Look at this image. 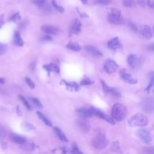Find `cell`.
Masks as SVG:
<instances>
[{
  "label": "cell",
  "mask_w": 154,
  "mask_h": 154,
  "mask_svg": "<svg viewBox=\"0 0 154 154\" xmlns=\"http://www.w3.org/2000/svg\"><path fill=\"white\" fill-rule=\"evenodd\" d=\"M111 150L114 151V152H117V150H120V147H119V144L117 141H114L111 144V147H110Z\"/></svg>",
  "instance_id": "cell-36"
},
{
  "label": "cell",
  "mask_w": 154,
  "mask_h": 154,
  "mask_svg": "<svg viewBox=\"0 0 154 154\" xmlns=\"http://www.w3.org/2000/svg\"><path fill=\"white\" fill-rule=\"evenodd\" d=\"M150 76V82L149 84V85H147V87L146 88L145 90H147V91L149 93L150 90V88L153 87V81H154V75L153 73L152 72L149 75Z\"/></svg>",
  "instance_id": "cell-30"
},
{
  "label": "cell",
  "mask_w": 154,
  "mask_h": 154,
  "mask_svg": "<svg viewBox=\"0 0 154 154\" xmlns=\"http://www.w3.org/2000/svg\"><path fill=\"white\" fill-rule=\"evenodd\" d=\"M91 144L96 149H103L108 146V141L106 138L104 134L100 131L99 133L92 139Z\"/></svg>",
  "instance_id": "cell-4"
},
{
  "label": "cell",
  "mask_w": 154,
  "mask_h": 154,
  "mask_svg": "<svg viewBox=\"0 0 154 154\" xmlns=\"http://www.w3.org/2000/svg\"><path fill=\"white\" fill-rule=\"evenodd\" d=\"M21 19V17L20 16V14L19 12H17L13 14L9 19V20L13 21V22H16L17 20H19Z\"/></svg>",
  "instance_id": "cell-34"
},
{
  "label": "cell",
  "mask_w": 154,
  "mask_h": 154,
  "mask_svg": "<svg viewBox=\"0 0 154 154\" xmlns=\"http://www.w3.org/2000/svg\"><path fill=\"white\" fill-rule=\"evenodd\" d=\"M29 99L32 102H34L35 103V105H36L38 107H39L40 108H42V107H43L42 106V104L41 103V102H40V100L38 99H37L35 97H29Z\"/></svg>",
  "instance_id": "cell-40"
},
{
  "label": "cell",
  "mask_w": 154,
  "mask_h": 154,
  "mask_svg": "<svg viewBox=\"0 0 154 154\" xmlns=\"http://www.w3.org/2000/svg\"><path fill=\"white\" fill-rule=\"evenodd\" d=\"M76 10L78 11V13H79V14L80 15L81 17H88L87 14H85V13H81V12L79 11V10L78 8H76Z\"/></svg>",
  "instance_id": "cell-46"
},
{
  "label": "cell",
  "mask_w": 154,
  "mask_h": 154,
  "mask_svg": "<svg viewBox=\"0 0 154 154\" xmlns=\"http://www.w3.org/2000/svg\"><path fill=\"white\" fill-rule=\"evenodd\" d=\"M1 28V25H0V28Z\"/></svg>",
  "instance_id": "cell-55"
},
{
  "label": "cell",
  "mask_w": 154,
  "mask_h": 154,
  "mask_svg": "<svg viewBox=\"0 0 154 154\" xmlns=\"http://www.w3.org/2000/svg\"><path fill=\"white\" fill-rule=\"evenodd\" d=\"M148 49L150 50V51H153L154 49V46H153V43H151L150 45H149L148 46Z\"/></svg>",
  "instance_id": "cell-50"
},
{
  "label": "cell",
  "mask_w": 154,
  "mask_h": 154,
  "mask_svg": "<svg viewBox=\"0 0 154 154\" xmlns=\"http://www.w3.org/2000/svg\"><path fill=\"white\" fill-rule=\"evenodd\" d=\"M118 68V64L114 60L111 59H107L105 61L103 69L107 73H112L115 72Z\"/></svg>",
  "instance_id": "cell-6"
},
{
  "label": "cell",
  "mask_w": 154,
  "mask_h": 154,
  "mask_svg": "<svg viewBox=\"0 0 154 154\" xmlns=\"http://www.w3.org/2000/svg\"><path fill=\"white\" fill-rule=\"evenodd\" d=\"M71 153H82V152L79 150V149L77 146V144L75 143H73L72 145Z\"/></svg>",
  "instance_id": "cell-35"
},
{
  "label": "cell",
  "mask_w": 154,
  "mask_h": 154,
  "mask_svg": "<svg viewBox=\"0 0 154 154\" xmlns=\"http://www.w3.org/2000/svg\"><path fill=\"white\" fill-rule=\"evenodd\" d=\"M120 76L122 79H123L125 82L130 84H135L137 82V79L132 76V75L130 73H128L125 69H122L120 71Z\"/></svg>",
  "instance_id": "cell-10"
},
{
  "label": "cell",
  "mask_w": 154,
  "mask_h": 154,
  "mask_svg": "<svg viewBox=\"0 0 154 154\" xmlns=\"http://www.w3.org/2000/svg\"><path fill=\"white\" fill-rule=\"evenodd\" d=\"M43 68L45 69L49 74L51 72H55L56 73L60 72L59 67L54 63H51L49 64H45L43 66Z\"/></svg>",
  "instance_id": "cell-19"
},
{
  "label": "cell",
  "mask_w": 154,
  "mask_h": 154,
  "mask_svg": "<svg viewBox=\"0 0 154 154\" xmlns=\"http://www.w3.org/2000/svg\"><path fill=\"white\" fill-rule=\"evenodd\" d=\"M31 1L34 4L38 7H42L43 4H45L46 0H31Z\"/></svg>",
  "instance_id": "cell-41"
},
{
  "label": "cell",
  "mask_w": 154,
  "mask_h": 154,
  "mask_svg": "<svg viewBox=\"0 0 154 154\" xmlns=\"http://www.w3.org/2000/svg\"><path fill=\"white\" fill-rule=\"evenodd\" d=\"M2 16H3V15H2V16H1V19H2ZM0 22H1V23H4V22H3V20H0Z\"/></svg>",
  "instance_id": "cell-54"
},
{
  "label": "cell",
  "mask_w": 154,
  "mask_h": 154,
  "mask_svg": "<svg viewBox=\"0 0 154 154\" xmlns=\"http://www.w3.org/2000/svg\"><path fill=\"white\" fill-rule=\"evenodd\" d=\"M81 26H82V24H81L80 20L77 18L75 19L72 21V22L70 26V28H69L70 35L78 34L81 32Z\"/></svg>",
  "instance_id": "cell-9"
},
{
  "label": "cell",
  "mask_w": 154,
  "mask_h": 154,
  "mask_svg": "<svg viewBox=\"0 0 154 154\" xmlns=\"http://www.w3.org/2000/svg\"><path fill=\"white\" fill-rule=\"evenodd\" d=\"M148 123L147 117L143 113L138 112L131 117L128 120L129 126H145Z\"/></svg>",
  "instance_id": "cell-2"
},
{
  "label": "cell",
  "mask_w": 154,
  "mask_h": 154,
  "mask_svg": "<svg viewBox=\"0 0 154 154\" xmlns=\"http://www.w3.org/2000/svg\"><path fill=\"white\" fill-rule=\"evenodd\" d=\"M77 113L80 116V117L84 118L91 117L93 116V114L90 109H87L85 108H79L76 110Z\"/></svg>",
  "instance_id": "cell-17"
},
{
  "label": "cell",
  "mask_w": 154,
  "mask_h": 154,
  "mask_svg": "<svg viewBox=\"0 0 154 154\" xmlns=\"http://www.w3.org/2000/svg\"><path fill=\"white\" fill-rule=\"evenodd\" d=\"M89 109L91 111L93 115H95L97 117L106 120V122H108V123H111L112 125H114L115 124V122H114V119L112 117H111L108 116V115L104 114L100 109H97V108H95L94 106H91Z\"/></svg>",
  "instance_id": "cell-5"
},
{
  "label": "cell",
  "mask_w": 154,
  "mask_h": 154,
  "mask_svg": "<svg viewBox=\"0 0 154 154\" xmlns=\"http://www.w3.org/2000/svg\"><path fill=\"white\" fill-rule=\"evenodd\" d=\"M7 135V132H6V129L4 128V126L0 124V140H3Z\"/></svg>",
  "instance_id": "cell-32"
},
{
  "label": "cell",
  "mask_w": 154,
  "mask_h": 154,
  "mask_svg": "<svg viewBox=\"0 0 154 154\" xmlns=\"http://www.w3.org/2000/svg\"><path fill=\"white\" fill-rule=\"evenodd\" d=\"M85 49L88 53H90L91 55H92L94 57H102L103 55L102 53L94 46H90V45L87 46H85Z\"/></svg>",
  "instance_id": "cell-16"
},
{
  "label": "cell",
  "mask_w": 154,
  "mask_h": 154,
  "mask_svg": "<svg viewBox=\"0 0 154 154\" xmlns=\"http://www.w3.org/2000/svg\"><path fill=\"white\" fill-rule=\"evenodd\" d=\"M22 126H23L25 129H27V130H32V129H34V127L32 125H31V123H28V122H23V123H22Z\"/></svg>",
  "instance_id": "cell-38"
},
{
  "label": "cell",
  "mask_w": 154,
  "mask_h": 154,
  "mask_svg": "<svg viewBox=\"0 0 154 154\" xmlns=\"http://www.w3.org/2000/svg\"><path fill=\"white\" fill-rule=\"evenodd\" d=\"M19 99H20V100L22 101V102L23 103V104L24 105V106H25L28 110L31 111V110H32L31 106L30 104L29 103L28 101L26 99V98H25L24 96H22V95H19Z\"/></svg>",
  "instance_id": "cell-28"
},
{
  "label": "cell",
  "mask_w": 154,
  "mask_h": 154,
  "mask_svg": "<svg viewBox=\"0 0 154 154\" xmlns=\"http://www.w3.org/2000/svg\"><path fill=\"white\" fill-rule=\"evenodd\" d=\"M9 137L12 141L19 144H22L26 141L25 138H23V137L14 133H10L9 134Z\"/></svg>",
  "instance_id": "cell-18"
},
{
  "label": "cell",
  "mask_w": 154,
  "mask_h": 154,
  "mask_svg": "<svg viewBox=\"0 0 154 154\" xmlns=\"http://www.w3.org/2000/svg\"><path fill=\"white\" fill-rule=\"evenodd\" d=\"M4 82H5L4 78H0V83H1V84H4Z\"/></svg>",
  "instance_id": "cell-52"
},
{
  "label": "cell",
  "mask_w": 154,
  "mask_h": 154,
  "mask_svg": "<svg viewBox=\"0 0 154 154\" xmlns=\"http://www.w3.org/2000/svg\"><path fill=\"white\" fill-rule=\"evenodd\" d=\"M122 4L124 7L128 8L133 7L135 5V3L134 0H123L122 2Z\"/></svg>",
  "instance_id": "cell-29"
},
{
  "label": "cell",
  "mask_w": 154,
  "mask_h": 154,
  "mask_svg": "<svg viewBox=\"0 0 154 154\" xmlns=\"http://www.w3.org/2000/svg\"><path fill=\"white\" fill-rule=\"evenodd\" d=\"M1 149L3 150H5L7 147V143L5 141H3V140H1Z\"/></svg>",
  "instance_id": "cell-44"
},
{
  "label": "cell",
  "mask_w": 154,
  "mask_h": 154,
  "mask_svg": "<svg viewBox=\"0 0 154 154\" xmlns=\"http://www.w3.org/2000/svg\"><path fill=\"white\" fill-rule=\"evenodd\" d=\"M76 123L80 130L84 132H87L90 129V124L89 122L84 117H81L77 120Z\"/></svg>",
  "instance_id": "cell-11"
},
{
  "label": "cell",
  "mask_w": 154,
  "mask_h": 154,
  "mask_svg": "<svg viewBox=\"0 0 154 154\" xmlns=\"http://www.w3.org/2000/svg\"><path fill=\"white\" fill-rule=\"evenodd\" d=\"M16 113H17V114L19 116H22V112H21V111H20V108H19V105H17V106H16Z\"/></svg>",
  "instance_id": "cell-47"
},
{
  "label": "cell",
  "mask_w": 154,
  "mask_h": 154,
  "mask_svg": "<svg viewBox=\"0 0 154 154\" xmlns=\"http://www.w3.org/2000/svg\"><path fill=\"white\" fill-rule=\"evenodd\" d=\"M137 135L140 140L146 144H149L152 141V135L147 130L144 129H140L137 132Z\"/></svg>",
  "instance_id": "cell-7"
},
{
  "label": "cell",
  "mask_w": 154,
  "mask_h": 154,
  "mask_svg": "<svg viewBox=\"0 0 154 154\" xmlns=\"http://www.w3.org/2000/svg\"><path fill=\"white\" fill-rule=\"evenodd\" d=\"M140 33L147 39H150L152 37V31L150 27L147 25H142L139 27Z\"/></svg>",
  "instance_id": "cell-12"
},
{
  "label": "cell",
  "mask_w": 154,
  "mask_h": 154,
  "mask_svg": "<svg viewBox=\"0 0 154 154\" xmlns=\"http://www.w3.org/2000/svg\"><path fill=\"white\" fill-rule=\"evenodd\" d=\"M100 82H101V84L102 85V88H103V90L104 91V93L105 94H109L111 90V87H109L105 83V82L103 81V80H100Z\"/></svg>",
  "instance_id": "cell-31"
},
{
  "label": "cell",
  "mask_w": 154,
  "mask_h": 154,
  "mask_svg": "<svg viewBox=\"0 0 154 154\" xmlns=\"http://www.w3.org/2000/svg\"><path fill=\"white\" fill-rule=\"evenodd\" d=\"M127 61L129 66L132 69H135L139 64V60L137 55L134 54H131L127 58Z\"/></svg>",
  "instance_id": "cell-15"
},
{
  "label": "cell",
  "mask_w": 154,
  "mask_h": 154,
  "mask_svg": "<svg viewBox=\"0 0 154 154\" xmlns=\"http://www.w3.org/2000/svg\"><path fill=\"white\" fill-rule=\"evenodd\" d=\"M108 20L112 25H120L123 23V18L120 10L111 8L108 11Z\"/></svg>",
  "instance_id": "cell-3"
},
{
  "label": "cell",
  "mask_w": 154,
  "mask_h": 154,
  "mask_svg": "<svg viewBox=\"0 0 154 154\" xmlns=\"http://www.w3.org/2000/svg\"><path fill=\"white\" fill-rule=\"evenodd\" d=\"M14 43L18 46H22L23 45V41L20 36L19 31H16L14 35Z\"/></svg>",
  "instance_id": "cell-21"
},
{
  "label": "cell",
  "mask_w": 154,
  "mask_h": 154,
  "mask_svg": "<svg viewBox=\"0 0 154 154\" xmlns=\"http://www.w3.org/2000/svg\"><path fill=\"white\" fill-rule=\"evenodd\" d=\"M43 38V40H52V37H51L50 35H45Z\"/></svg>",
  "instance_id": "cell-49"
},
{
  "label": "cell",
  "mask_w": 154,
  "mask_h": 154,
  "mask_svg": "<svg viewBox=\"0 0 154 154\" xmlns=\"http://www.w3.org/2000/svg\"><path fill=\"white\" fill-rule=\"evenodd\" d=\"M21 147L26 151H31L34 149V144L32 143L26 142V141L21 144Z\"/></svg>",
  "instance_id": "cell-24"
},
{
  "label": "cell",
  "mask_w": 154,
  "mask_h": 154,
  "mask_svg": "<svg viewBox=\"0 0 154 154\" xmlns=\"http://www.w3.org/2000/svg\"><path fill=\"white\" fill-rule=\"evenodd\" d=\"M142 108L146 113L151 114L154 110V104L153 100L152 97L145 98L142 101Z\"/></svg>",
  "instance_id": "cell-8"
},
{
  "label": "cell",
  "mask_w": 154,
  "mask_h": 154,
  "mask_svg": "<svg viewBox=\"0 0 154 154\" xmlns=\"http://www.w3.org/2000/svg\"><path fill=\"white\" fill-rule=\"evenodd\" d=\"M144 150H147V152H146L147 153H153V152H154L153 147H146L144 149Z\"/></svg>",
  "instance_id": "cell-43"
},
{
  "label": "cell",
  "mask_w": 154,
  "mask_h": 154,
  "mask_svg": "<svg viewBox=\"0 0 154 154\" xmlns=\"http://www.w3.org/2000/svg\"><path fill=\"white\" fill-rule=\"evenodd\" d=\"M54 130L55 132V134H57V135L58 137V138H60V140L63 141V142H67L68 140L66 138V137L65 136L64 134L62 132V131L58 127H54Z\"/></svg>",
  "instance_id": "cell-22"
},
{
  "label": "cell",
  "mask_w": 154,
  "mask_h": 154,
  "mask_svg": "<svg viewBox=\"0 0 154 154\" xmlns=\"http://www.w3.org/2000/svg\"><path fill=\"white\" fill-rule=\"evenodd\" d=\"M129 26L131 27V28H132L134 31H137V26L134 24V23H129Z\"/></svg>",
  "instance_id": "cell-48"
},
{
  "label": "cell",
  "mask_w": 154,
  "mask_h": 154,
  "mask_svg": "<svg viewBox=\"0 0 154 154\" xmlns=\"http://www.w3.org/2000/svg\"><path fill=\"white\" fill-rule=\"evenodd\" d=\"M37 114L38 116V117L47 125V126H52V123L51 122V121L47 119V117L44 115L40 111H37Z\"/></svg>",
  "instance_id": "cell-25"
},
{
  "label": "cell",
  "mask_w": 154,
  "mask_h": 154,
  "mask_svg": "<svg viewBox=\"0 0 154 154\" xmlns=\"http://www.w3.org/2000/svg\"><path fill=\"white\" fill-rule=\"evenodd\" d=\"M26 25V23L25 22H23L20 24V28H23L24 27H25V26Z\"/></svg>",
  "instance_id": "cell-51"
},
{
  "label": "cell",
  "mask_w": 154,
  "mask_h": 154,
  "mask_svg": "<svg viewBox=\"0 0 154 154\" xmlns=\"http://www.w3.org/2000/svg\"><path fill=\"white\" fill-rule=\"evenodd\" d=\"M93 84V81L90 79L88 77H84L81 81V84L82 85H89Z\"/></svg>",
  "instance_id": "cell-33"
},
{
  "label": "cell",
  "mask_w": 154,
  "mask_h": 154,
  "mask_svg": "<svg viewBox=\"0 0 154 154\" xmlns=\"http://www.w3.org/2000/svg\"><path fill=\"white\" fill-rule=\"evenodd\" d=\"M7 50V45L0 42V55L4 54Z\"/></svg>",
  "instance_id": "cell-37"
},
{
  "label": "cell",
  "mask_w": 154,
  "mask_h": 154,
  "mask_svg": "<svg viewBox=\"0 0 154 154\" xmlns=\"http://www.w3.org/2000/svg\"><path fill=\"white\" fill-rule=\"evenodd\" d=\"M83 4H87L88 0H80Z\"/></svg>",
  "instance_id": "cell-53"
},
{
  "label": "cell",
  "mask_w": 154,
  "mask_h": 154,
  "mask_svg": "<svg viewBox=\"0 0 154 154\" xmlns=\"http://www.w3.org/2000/svg\"><path fill=\"white\" fill-rule=\"evenodd\" d=\"M111 0H96L95 3L99 5H107L111 2Z\"/></svg>",
  "instance_id": "cell-42"
},
{
  "label": "cell",
  "mask_w": 154,
  "mask_h": 154,
  "mask_svg": "<svg viewBox=\"0 0 154 154\" xmlns=\"http://www.w3.org/2000/svg\"><path fill=\"white\" fill-rule=\"evenodd\" d=\"M41 30L46 34L52 35H57L60 32V29L58 28L48 25H42L41 26Z\"/></svg>",
  "instance_id": "cell-14"
},
{
  "label": "cell",
  "mask_w": 154,
  "mask_h": 154,
  "mask_svg": "<svg viewBox=\"0 0 154 154\" xmlns=\"http://www.w3.org/2000/svg\"><path fill=\"white\" fill-rule=\"evenodd\" d=\"M52 7L56 10H57L58 11H59L60 13H64V8L63 7L60 5L59 4H57L56 0H52Z\"/></svg>",
  "instance_id": "cell-27"
},
{
  "label": "cell",
  "mask_w": 154,
  "mask_h": 154,
  "mask_svg": "<svg viewBox=\"0 0 154 154\" xmlns=\"http://www.w3.org/2000/svg\"><path fill=\"white\" fill-rule=\"evenodd\" d=\"M66 48L73 51H79L81 49L80 46L76 43H69L66 45Z\"/></svg>",
  "instance_id": "cell-26"
},
{
  "label": "cell",
  "mask_w": 154,
  "mask_h": 154,
  "mask_svg": "<svg viewBox=\"0 0 154 154\" xmlns=\"http://www.w3.org/2000/svg\"><path fill=\"white\" fill-rule=\"evenodd\" d=\"M139 5L143 8H153V3L152 0H138V1Z\"/></svg>",
  "instance_id": "cell-23"
},
{
  "label": "cell",
  "mask_w": 154,
  "mask_h": 154,
  "mask_svg": "<svg viewBox=\"0 0 154 154\" xmlns=\"http://www.w3.org/2000/svg\"><path fill=\"white\" fill-rule=\"evenodd\" d=\"M127 112L128 110L125 105L120 103H116L112 107L111 116L113 119L122 121L126 116Z\"/></svg>",
  "instance_id": "cell-1"
},
{
  "label": "cell",
  "mask_w": 154,
  "mask_h": 154,
  "mask_svg": "<svg viewBox=\"0 0 154 154\" xmlns=\"http://www.w3.org/2000/svg\"><path fill=\"white\" fill-rule=\"evenodd\" d=\"M61 81L64 83L68 90H74L75 91H77L79 90V86L75 82H67L65 80H62Z\"/></svg>",
  "instance_id": "cell-20"
},
{
  "label": "cell",
  "mask_w": 154,
  "mask_h": 154,
  "mask_svg": "<svg viewBox=\"0 0 154 154\" xmlns=\"http://www.w3.org/2000/svg\"><path fill=\"white\" fill-rule=\"evenodd\" d=\"M107 45L109 49L114 51H116L122 48V43H120L119 38L117 37H115L109 40L108 42Z\"/></svg>",
  "instance_id": "cell-13"
},
{
  "label": "cell",
  "mask_w": 154,
  "mask_h": 154,
  "mask_svg": "<svg viewBox=\"0 0 154 154\" xmlns=\"http://www.w3.org/2000/svg\"><path fill=\"white\" fill-rule=\"evenodd\" d=\"M35 67V62H32V63L30 64L29 66V69L31 71H32V70H34Z\"/></svg>",
  "instance_id": "cell-45"
},
{
  "label": "cell",
  "mask_w": 154,
  "mask_h": 154,
  "mask_svg": "<svg viewBox=\"0 0 154 154\" xmlns=\"http://www.w3.org/2000/svg\"><path fill=\"white\" fill-rule=\"evenodd\" d=\"M25 80L26 84H27L28 85V86L29 87V88H32H32H34V87H35V84H34V82H33L30 78H29L28 77H25Z\"/></svg>",
  "instance_id": "cell-39"
}]
</instances>
